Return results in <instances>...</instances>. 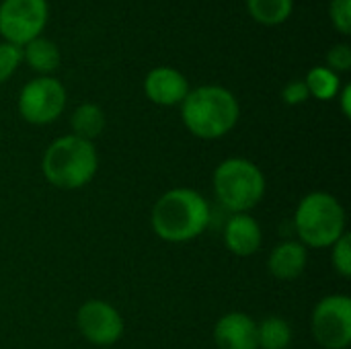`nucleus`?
Wrapping results in <instances>:
<instances>
[{
    "label": "nucleus",
    "mask_w": 351,
    "mask_h": 349,
    "mask_svg": "<svg viewBox=\"0 0 351 349\" xmlns=\"http://www.w3.org/2000/svg\"><path fill=\"white\" fill-rule=\"evenodd\" d=\"M144 93L152 103L171 107L183 103V99L189 93V82L179 70L169 66H158L146 74Z\"/></svg>",
    "instance_id": "10"
},
{
    "label": "nucleus",
    "mask_w": 351,
    "mask_h": 349,
    "mask_svg": "<svg viewBox=\"0 0 351 349\" xmlns=\"http://www.w3.org/2000/svg\"><path fill=\"white\" fill-rule=\"evenodd\" d=\"M267 265L274 278L284 280V282L296 280L306 267V249L302 243L286 241L271 251Z\"/></svg>",
    "instance_id": "13"
},
{
    "label": "nucleus",
    "mask_w": 351,
    "mask_h": 349,
    "mask_svg": "<svg viewBox=\"0 0 351 349\" xmlns=\"http://www.w3.org/2000/svg\"><path fill=\"white\" fill-rule=\"evenodd\" d=\"M304 84H306L311 97H315L319 101H331L339 95L341 80H339L337 72L329 70L327 66H315L308 70Z\"/></svg>",
    "instance_id": "17"
},
{
    "label": "nucleus",
    "mask_w": 351,
    "mask_h": 349,
    "mask_svg": "<svg viewBox=\"0 0 351 349\" xmlns=\"http://www.w3.org/2000/svg\"><path fill=\"white\" fill-rule=\"evenodd\" d=\"M214 193L226 210L245 214L261 202L265 177L255 163L247 158H228L214 171Z\"/></svg>",
    "instance_id": "5"
},
{
    "label": "nucleus",
    "mask_w": 351,
    "mask_h": 349,
    "mask_svg": "<svg viewBox=\"0 0 351 349\" xmlns=\"http://www.w3.org/2000/svg\"><path fill=\"white\" fill-rule=\"evenodd\" d=\"M313 335L325 349H348L351 344V300L346 294L323 298L313 313Z\"/></svg>",
    "instance_id": "8"
},
{
    "label": "nucleus",
    "mask_w": 351,
    "mask_h": 349,
    "mask_svg": "<svg viewBox=\"0 0 351 349\" xmlns=\"http://www.w3.org/2000/svg\"><path fill=\"white\" fill-rule=\"evenodd\" d=\"M226 249L239 257H249L261 247V228L257 220L247 214H234L224 228Z\"/></svg>",
    "instance_id": "12"
},
{
    "label": "nucleus",
    "mask_w": 351,
    "mask_h": 349,
    "mask_svg": "<svg viewBox=\"0 0 351 349\" xmlns=\"http://www.w3.org/2000/svg\"><path fill=\"white\" fill-rule=\"evenodd\" d=\"M214 341L220 349H257V323L245 313H228L216 323Z\"/></svg>",
    "instance_id": "11"
},
{
    "label": "nucleus",
    "mask_w": 351,
    "mask_h": 349,
    "mask_svg": "<svg viewBox=\"0 0 351 349\" xmlns=\"http://www.w3.org/2000/svg\"><path fill=\"white\" fill-rule=\"evenodd\" d=\"M99 158L93 142L74 134L53 140L43 154V175L60 189H80L97 173Z\"/></svg>",
    "instance_id": "3"
},
{
    "label": "nucleus",
    "mask_w": 351,
    "mask_h": 349,
    "mask_svg": "<svg viewBox=\"0 0 351 349\" xmlns=\"http://www.w3.org/2000/svg\"><path fill=\"white\" fill-rule=\"evenodd\" d=\"M241 109L237 97L216 84H206L187 93L181 103V117L185 128L204 140L226 136L239 121Z\"/></svg>",
    "instance_id": "1"
},
{
    "label": "nucleus",
    "mask_w": 351,
    "mask_h": 349,
    "mask_svg": "<svg viewBox=\"0 0 351 349\" xmlns=\"http://www.w3.org/2000/svg\"><path fill=\"white\" fill-rule=\"evenodd\" d=\"M327 68L333 72H348L351 68V47L348 43H337L327 51Z\"/></svg>",
    "instance_id": "22"
},
{
    "label": "nucleus",
    "mask_w": 351,
    "mask_h": 349,
    "mask_svg": "<svg viewBox=\"0 0 351 349\" xmlns=\"http://www.w3.org/2000/svg\"><path fill=\"white\" fill-rule=\"evenodd\" d=\"M294 226L302 245L333 247L346 234V212L331 193L315 191L298 204Z\"/></svg>",
    "instance_id": "4"
},
{
    "label": "nucleus",
    "mask_w": 351,
    "mask_h": 349,
    "mask_svg": "<svg viewBox=\"0 0 351 349\" xmlns=\"http://www.w3.org/2000/svg\"><path fill=\"white\" fill-rule=\"evenodd\" d=\"M333 267L343 278L351 276V239L348 232L333 245Z\"/></svg>",
    "instance_id": "20"
},
{
    "label": "nucleus",
    "mask_w": 351,
    "mask_h": 349,
    "mask_svg": "<svg viewBox=\"0 0 351 349\" xmlns=\"http://www.w3.org/2000/svg\"><path fill=\"white\" fill-rule=\"evenodd\" d=\"M292 344V329L280 317H269L257 325V349H288Z\"/></svg>",
    "instance_id": "18"
},
{
    "label": "nucleus",
    "mask_w": 351,
    "mask_h": 349,
    "mask_svg": "<svg viewBox=\"0 0 351 349\" xmlns=\"http://www.w3.org/2000/svg\"><path fill=\"white\" fill-rule=\"evenodd\" d=\"M47 0H2L0 2V35L16 47L41 37L47 25Z\"/></svg>",
    "instance_id": "6"
},
{
    "label": "nucleus",
    "mask_w": 351,
    "mask_h": 349,
    "mask_svg": "<svg viewBox=\"0 0 351 349\" xmlns=\"http://www.w3.org/2000/svg\"><path fill=\"white\" fill-rule=\"evenodd\" d=\"M70 125L74 130V136L90 142L105 130V113L95 103H82L74 109L70 117Z\"/></svg>",
    "instance_id": "15"
},
{
    "label": "nucleus",
    "mask_w": 351,
    "mask_h": 349,
    "mask_svg": "<svg viewBox=\"0 0 351 349\" xmlns=\"http://www.w3.org/2000/svg\"><path fill=\"white\" fill-rule=\"evenodd\" d=\"M351 86L350 84H346L343 86V91H341V111H343V115L346 117H350L351 115Z\"/></svg>",
    "instance_id": "24"
},
{
    "label": "nucleus",
    "mask_w": 351,
    "mask_h": 349,
    "mask_svg": "<svg viewBox=\"0 0 351 349\" xmlns=\"http://www.w3.org/2000/svg\"><path fill=\"white\" fill-rule=\"evenodd\" d=\"M208 222L210 206L193 189H171L152 208V228L167 243L191 241L206 230Z\"/></svg>",
    "instance_id": "2"
},
{
    "label": "nucleus",
    "mask_w": 351,
    "mask_h": 349,
    "mask_svg": "<svg viewBox=\"0 0 351 349\" xmlns=\"http://www.w3.org/2000/svg\"><path fill=\"white\" fill-rule=\"evenodd\" d=\"M294 8V0H247L249 14L267 27L282 25Z\"/></svg>",
    "instance_id": "16"
},
{
    "label": "nucleus",
    "mask_w": 351,
    "mask_h": 349,
    "mask_svg": "<svg viewBox=\"0 0 351 349\" xmlns=\"http://www.w3.org/2000/svg\"><path fill=\"white\" fill-rule=\"evenodd\" d=\"M66 107V88L51 76H39L27 82L19 95V111L25 121L45 125L56 121Z\"/></svg>",
    "instance_id": "7"
},
{
    "label": "nucleus",
    "mask_w": 351,
    "mask_h": 349,
    "mask_svg": "<svg viewBox=\"0 0 351 349\" xmlns=\"http://www.w3.org/2000/svg\"><path fill=\"white\" fill-rule=\"evenodd\" d=\"M23 56L27 64L39 74H49L60 66V49L51 39H45V37H37L29 41L25 45Z\"/></svg>",
    "instance_id": "14"
},
{
    "label": "nucleus",
    "mask_w": 351,
    "mask_h": 349,
    "mask_svg": "<svg viewBox=\"0 0 351 349\" xmlns=\"http://www.w3.org/2000/svg\"><path fill=\"white\" fill-rule=\"evenodd\" d=\"M78 329L95 346H113L123 335L121 315L103 300H88L78 309Z\"/></svg>",
    "instance_id": "9"
},
{
    "label": "nucleus",
    "mask_w": 351,
    "mask_h": 349,
    "mask_svg": "<svg viewBox=\"0 0 351 349\" xmlns=\"http://www.w3.org/2000/svg\"><path fill=\"white\" fill-rule=\"evenodd\" d=\"M23 60V49L12 43H0V82L8 80Z\"/></svg>",
    "instance_id": "19"
},
{
    "label": "nucleus",
    "mask_w": 351,
    "mask_h": 349,
    "mask_svg": "<svg viewBox=\"0 0 351 349\" xmlns=\"http://www.w3.org/2000/svg\"><path fill=\"white\" fill-rule=\"evenodd\" d=\"M329 16L333 27L343 33L350 35L351 33V0H331L329 4Z\"/></svg>",
    "instance_id": "21"
},
{
    "label": "nucleus",
    "mask_w": 351,
    "mask_h": 349,
    "mask_svg": "<svg viewBox=\"0 0 351 349\" xmlns=\"http://www.w3.org/2000/svg\"><path fill=\"white\" fill-rule=\"evenodd\" d=\"M308 88L304 84V80H292L284 86L282 91V99L288 103V105H300L308 99Z\"/></svg>",
    "instance_id": "23"
}]
</instances>
